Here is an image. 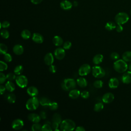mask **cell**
Returning a JSON list of instances; mask_svg holds the SVG:
<instances>
[{
    "label": "cell",
    "instance_id": "1",
    "mask_svg": "<svg viewBox=\"0 0 131 131\" xmlns=\"http://www.w3.org/2000/svg\"><path fill=\"white\" fill-rule=\"evenodd\" d=\"M114 70L118 73H123L126 71L128 65L126 61L123 59H118L114 62L113 64Z\"/></svg>",
    "mask_w": 131,
    "mask_h": 131
},
{
    "label": "cell",
    "instance_id": "2",
    "mask_svg": "<svg viewBox=\"0 0 131 131\" xmlns=\"http://www.w3.org/2000/svg\"><path fill=\"white\" fill-rule=\"evenodd\" d=\"M75 123L69 119L63 120L60 124V130L62 131H72L75 129Z\"/></svg>",
    "mask_w": 131,
    "mask_h": 131
},
{
    "label": "cell",
    "instance_id": "3",
    "mask_svg": "<svg viewBox=\"0 0 131 131\" xmlns=\"http://www.w3.org/2000/svg\"><path fill=\"white\" fill-rule=\"evenodd\" d=\"M77 82L74 79L67 78L63 80L61 82V86L62 89L66 91L71 90L76 88Z\"/></svg>",
    "mask_w": 131,
    "mask_h": 131
},
{
    "label": "cell",
    "instance_id": "4",
    "mask_svg": "<svg viewBox=\"0 0 131 131\" xmlns=\"http://www.w3.org/2000/svg\"><path fill=\"white\" fill-rule=\"evenodd\" d=\"M39 104V100L36 97H32L26 102V107L29 111H34L38 107Z\"/></svg>",
    "mask_w": 131,
    "mask_h": 131
},
{
    "label": "cell",
    "instance_id": "5",
    "mask_svg": "<svg viewBox=\"0 0 131 131\" xmlns=\"http://www.w3.org/2000/svg\"><path fill=\"white\" fill-rule=\"evenodd\" d=\"M129 20L128 15L125 12H119L116 14L115 17V20L117 24L123 25L126 23Z\"/></svg>",
    "mask_w": 131,
    "mask_h": 131
},
{
    "label": "cell",
    "instance_id": "6",
    "mask_svg": "<svg viewBox=\"0 0 131 131\" xmlns=\"http://www.w3.org/2000/svg\"><path fill=\"white\" fill-rule=\"evenodd\" d=\"M92 75L96 78H101L105 75L104 70L99 66H95L92 68Z\"/></svg>",
    "mask_w": 131,
    "mask_h": 131
},
{
    "label": "cell",
    "instance_id": "7",
    "mask_svg": "<svg viewBox=\"0 0 131 131\" xmlns=\"http://www.w3.org/2000/svg\"><path fill=\"white\" fill-rule=\"evenodd\" d=\"M15 81L17 85L21 88L26 87L28 83V80L27 77L23 75H19L17 76L16 77Z\"/></svg>",
    "mask_w": 131,
    "mask_h": 131
},
{
    "label": "cell",
    "instance_id": "8",
    "mask_svg": "<svg viewBox=\"0 0 131 131\" xmlns=\"http://www.w3.org/2000/svg\"><path fill=\"white\" fill-rule=\"evenodd\" d=\"M91 70L90 66L89 64L85 63L80 66L78 70V74L81 76H84L88 75Z\"/></svg>",
    "mask_w": 131,
    "mask_h": 131
},
{
    "label": "cell",
    "instance_id": "9",
    "mask_svg": "<svg viewBox=\"0 0 131 131\" xmlns=\"http://www.w3.org/2000/svg\"><path fill=\"white\" fill-rule=\"evenodd\" d=\"M54 56L55 58L58 60L62 59L66 55L65 50L62 48H56L54 52Z\"/></svg>",
    "mask_w": 131,
    "mask_h": 131
},
{
    "label": "cell",
    "instance_id": "10",
    "mask_svg": "<svg viewBox=\"0 0 131 131\" xmlns=\"http://www.w3.org/2000/svg\"><path fill=\"white\" fill-rule=\"evenodd\" d=\"M11 126L14 129L19 130L23 127L24 122L20 119H16L13 121Z\"/></svg>",
    "mask_w": 131,
    "mask_h": 131
},
{
    "label": "cell",
    "instance_id": "11",
    "mask_svg": "<svg viewBox=\"0 0 131 131\" xmlns=\"http://www.w3.org/2000/svg\"><path fill=\"white\" fill-rule=\"evenodd\" d=\"M114 99V95L113 93L108 92L104 94L102 96V101L105 103H110Z\"/></svg>",
    "mask_w": 131,
    "mask_h": 131
},
{
    "label": "cell",
    "instance_id": "12",
    "mask_svg": "<svg viewBox=\"0 0 131 131\" xmlns=\"http://www.w3.org/2000/svg\"><path fill=\"white\" fill-rule=\"evenodd\" d=\"M44 62L45 63L48 65V66H50L54 62V58L53 55L52 54V53H48L46 54V55L44 57Z\"/></svg>",
    "mask_w": 131,
    "mask_h": 131
},
{
    "label": "cell",
    "instance_id": "13",
    "mask_svg": "<svg viewBox=\"0 0 131 131\" xmlns=\"http://www.w3.org/2000/svg\"><path fill=\"white\" fill-rule=\"evenodd\" d=\"M121 79L123 83L129 84L131 83V71L125 72L122 76Z\"/></svg>",
    "mask_w": 131,
    "mask_h": 131
},
{
    "label": "cell",
    "instance_id": "14",
    "mask_svg": "<svg viewBox=\"0 0 131 131\" xmlns=\"http://www.w3.org/2000/svg\"><path fill=\"white\" fill-rule=\"evenodd\" d=\"M60 6L64 10H69L72 8L73 4L68 0H64L60 3Z\"/></svg>",
    "mask_w": 131,
    "mask_h": 131
},
{
    "label": "cell",
    "instance_id": "15",
    "mask_svg": "<svg viewBox=\"0 0 131 131\" xmlns=\"http://www.w3.org/2000/svg\"><path fill=\"white\" fill-rule=\"evenodd\" d=\"M28 118L30 121L32 122L33 123H39L41 118L40 115L37 114L31 113L28 115Z\"/></svg>",
    "mask_w": 131,
    "mask_h": 131
},
{
    "label": "cell",
    "instance_id": "16",
    "mask_svg": "<svg viewBox=\"0 0 131 131\" xmlns=\"http://www.w3.org/2000/svg\"><path fill=\"white\" fill-rule=\"evenodd\" d=\"M27 93L31 97H36L38 94V90L35 86H31L27 89Z\"/></svg>",
    "mask_w": 131,
    "mask_h": 131
},
{
    "label": "cell",
    "instance_id": "17",
    "mask_svg": "<svg viewBox=\"0 0 131 131\" xmlns=\"http://www.w3.org/2000/svg\"><path fill=\"white\" fill-rule=\"evenodd\" d=\"M32 40L37 43H41L43 41V37L38 33H34L32 36Z\"/></svg>",
    "mask_w": 131,
    "mask_h": 131
},
{
    "label": "cell",
    "instance_id": "18",
    "mask_svg": "<svg viewBox=\"0 0 131 131\" xmlns=\"http://www.w3.org/2000/svg\"><path fill=\"white\" fill-rule=\"evenodd\" d=\"M119 84V82L117 78L113 77L108 81V86L111 89H116Z\"/></svg>",
    "mask_w": 131,
    "mask_h": 131
},
{
    "label": "cell",
    "instance_id": "19",
    "mask_svg": "<svg viewBox=\"0 0 131 131\" xmlns=\"http://www.w3.org/2000/svg\"><path fill=\"white\" fill-rule=\"evenodd\" d=\"M24 51V49L23 47L19 44L15 45L13 48V51L14 53L17 55H21L23 53Z\"/></svg>",
    "mask_w": 131,
    "mask_h": 131
},
{
    "label": "cell",
    "instance_id": "20",
    "mask_svg": "<svg viewBox=\"0 0 131 131\" xmlns=\"http://www.w3.org/2000/svg\"><path fill=\"white\" fill-rule=\"evenodd\" d=\"M80 93H81L79 90L74 89L70 91L69 96L72 99H77L80 95Z\"/></svg>",
    "mask_w": 131,
    "mask_h": 131
},
{
    "label": "cell",
    "instance_id": "21",
    "mask_svg": "<svg viewBox=\"0 0 131 131\" xmlns=\"http://www.w3.org/2000/svg\"><path fill=\"white\" fill-rule=\"evenodd\" d=\"M103 59V56L102 54H98L95 55L93 58V62L95 64H99L102 62Z\"/></svg>",
    "mask_w": 131,
    "mask_h": 131
},
{
    "label": "cell",
    "instance_id": "22",
    "mask_svg": "<svg viewBox=\"0 0 131 131\" xmlns=\"http://www.w3.org/2000/svg\"><path fill=\"white\" fill-rule=\"evenodd\" d=\"M51 102L52 101L49 99L45 97H41L39 100L40 104H41V105L44 107H48V106L49 107Z\"/></svg>",
    "mask_w": 131,
    "mask_h": 131
},
{
    "label": "cell",
    "instance_id": "23",
    "mask_svg": "<svg viewBox=\"0 0 131 131\" xmlns=\"http://www.w3.org/2000/svg\"><path fill=\"white\" fill-rule=\"evenodd\" d=\"M77 84L81 88H85L86 86L88 84V82L86 79L84 77H79L78 78L77 80Z\"/></svg>",
    "mask_w": 131,
    "mask_h": 131
},
{
    "label": "cell",
    "instance_id": "24",
    "mask_svg": "<svg viewBox=\"0 0 131 131\" xmlns=\"http://www.w3.org/2000/svg\"><path fill=\"white\" fill-rule=\"evenodd\" d=\"M63 39L59 36H55L53 38V42L56 46H60L63 43Z\"/></svg>",
    "mask_w": 131,
    "mask_h": 131
},
{
    "label": "cell",
    "instance_id": "25",
    "mask_svg": "<svg viewBox=\"0 0 131 131\" xmlns=\"http://www.w3.org/2000/svg\"><path fill=\"white\" fill-rule=\"evenodd\" d=\"M5 87L6 90L10 92H12L13 91H14L15 90V86L14 84L11 81H8L6 84H5Z\"/></svg>",
    "mask_w": 131,
    "mask_h": 131
},
{
    "label": "cell",
    "instance_id": "26",
    "mask_svg": "<svg viewBox=\"0 0 131 131\" xmlns=\"http://www.w3.org/2000/svg\"><path fill=\"white\" fill-rule=\"evenodd\" d=\"M122 59L126 62L131 61V51H126L122 54Z\"/></svg>",
    "mask_w": 131,
    "mask_h": 131
},
{
    "label": "cell",
    "instance_id": "27",
    "mask_svg": "<svg viewBox=\"0 0 131 131\" xmlns=\"http://www.w3.org/2000/svg\"><path fill=\"white\" fill-rule=\"evenodd\" d=\"M6 99L10 103H14L16 101V96L13 93H10L6 96Z\"/></svg>",
    "mask_w": 131,
    "mask_h": 131
},
{
    "label": "cell",
    "instance_id": "28",
    "mask_svg": "<svg viewBox=\"0 0 131 131\" xmlns=\"http://www.w3.org/2000/svg\"><path fill=\"white\" fill-rule=\"evenodd\" d=\"M116 24L113 21L107 22L105 26V28L108 31L113 30L114 29H116Z\"/></svg>",
    "mask_w": 131,
    "mask_h": 131
},
{
    "label": "cell",
    "instance_id": "29",
    "mask_svg": "<svg viewBox=\"0 0 131 131\" xmlns=\"http://www.w3.org/2000/svg\"><path fill=\"white\" fill-rule=\"evenodd\" d=\"M21 36L24 39H28L31 36V32L27 29H25L21 32Z\"/></svg>",
    "mask_w": 131,
    "mask_h": 131
},
{
    "label": "cell",
    "instance_id": "30",
    "mask_svg": "<svg viewBox=\"0 0 131 131\" xmlns=\"http://www.w3.org/2000/svg\"><path fill=\"white\" fill-rule=\"evenodd\" d=\"M52 120H53V122L57 123L60 124L61 123V122H62L61 117L59 114L55 113L53 116Z\"/></svg>",
    "mask_w": 131,
    "mask_h": 131
},
{
    "label": "cell",
    "instance_id": "31",
    "mask_svg": "<svg viewBox=\"0 0 131 131\" xmlns=\"http://www.w3.org/2000/svg\"><path fill=\"white\" fill-rule=\"evenodd\" d=\"M23 67L21 65H18L14 68V73L17 75H19L23 73Z\"/></svg>",
    "mask_w": 131,
    "mask_h": 131
},
{
    "label": "cell",
    "instance_id": "32",
    "mask_svg": "<svg viewBox=\"0 0 131 131\" xmlns=\"http://www.w3.org/2000/svg\"><path fill=\"white\" fill-rule=\"evenodd\" d=\"M103 108V104L101 102H98L96 103L94 107V110L95 112H99L102 110Z\"/></svg>",
    "mask_w": 131,
    "mask_h": 131
},
{
    "label": "cell",
    "instance_id": "33",
    "mask_svg": "<svg viewBox=\"0 0 131 131\" xmlns=\"http://www.w3.org/2000/svg\"><path fill=\"white\" fill-rule=\"evenodd\" d=\"M8 48L6 45L4 43H1L0 44V53L1 54H5L7 53Z\"/></svg>",
    "mask_w": 131,
    "mask_h": 131
},
{
    "label": "cell",
    "instance_id": "34",
    "mask_svg": "<svg viewBox=\"0 0 131 131\" xmlns=\"http://www.w3.org/2000/svg\"><path fill=\"white\" fill-rule=\"evenodd\" d=\"M42 126L38 123H34L31 126V130L33 131L41 130Z\"/></svg>",
    "mask_w": 131,
    "mask_h": 131
},
{
    "label": "cell",
    "instance_id": "35",
    "mask_svg": "<svg viewBox=\"0 0 131 131\" xmlns=\"http://www.w3.org/2000/svg\"><path fill=\"white\" fill-rule=\"evenodd\" d=\"M1 35L3 38L7 39L9 37V32L6 29H3L1 31Z\"/></svg>",
    "mask_w": 131,
    "mask_h": 131
},
{
    "label": "cell",
    "instance_id": "36",
    "mask_svg": "<svg viewBox=\"0 0 131 131\" xmlns=\"http://www.w3.org/2000/svg\"><path fill=\"white\" fill-rule=\"evenodd\" d=\"M41 130L42 131H52V126H51L50 124L46 123L42 126Z\"/></svg>",
    "mask_w": 131,
    "mask_h": 131
},
{
    "label": "cell",
    "instance_id": "37",
    "mask_svg": "<svg viewBox=\"0 0 131 131\" xmlns=\"http://www.w3.org/2000/svg\"><path fill=\"white\" fill-rule=\"evenodd\" d=\"M103 82L100 80H97L95 81V82L93 83V85L95 88L97 89L101 88L103 86Z\"/></svg>",
    "mask_w": 131,
    "mask_h": 131
},
{
    "label": "cell",
    "instance_id": "38",
    "mask_svg": "<svg viewBox=\"0 0 131 131\" xmlns=\"http://www.w3.org/2000/svg\"><path fill=\"white\" fill-rule=\"evenodd\" d=\"M15 74L12 73H8L6 75V77H7V79L9 81H12L14 80V79H16V76H15Z\"/></svg>",
    "mask_w": 131,
    "mask_h": 131
},
{
    "label": "cell",
    "instance_id": "39",
    "mask_svg": "<svg viewBox=\"0 0 131 131\" xmlns=\"http://www.w3.org/2000/svg\"><path fill=\"white\" fill-rule=\"evenodd\" d=\"M7 68H8L7 64L3 61H0V71L2 72L4 71H5L7 69Z\"/></svg>",
    "mask_w": 131,
    "mask_h": 131
},
{
    "label": "cell",
    "instance_id": "40",
    "mask_svg": "<svg viewBox=\"0 0 131 131\" xmlns=\"http://www.w3.org/2000/svg\"><path fill=\"white\" fill-rule=\"evenodd\" d=\"M58 106V105L57 102H51V103H50V104L49 106V107L51 110L55 111V110L57 109Z\"/></svg>",
    "mask_w": 131,
    "mask_h": 131
},
{
    "label": "cell",
    "instance_id": "41",
    "mask_svg": "<svg viewBox=\"0 0 131 131\" xmlns=\"http://www.w3.org/2000/svg\"><path fill=\"white\" fill-rule=\"evenodd\" d=\"M4 59L6 62H10L12 60V57L9 53H6L4 55Z\"/></svg>",
    "mask_w": 131,
    "mask_h": 131
},
{
    "label": "cell",
    "instance_id": "42",
    "mask_svg": "<svg viewBox=\"0 0 131 131\" xmlns=\"http://www.w3.org/2000/svg\"><path fill=\"white\" fill-rule=\"evenodd\" d=\"M80 96L83 99H87L90 97V94L89 92L86 91H83L80 93Z\"/></svg>",
    "mask_w": 131,
    "mask_h": 131
},
{
    "label": "cell",
    "instance_id": "43",
    "mask_svg": "<svg viewBox=\"0 0 131 131\" xmlns=\"http://www.w3.org/2000/svg\"><path fill=\"white\" fill-rule=\"evenodd\" d=\"M71 46H72V43L69 41H67L63 43V48L64 50H68L71 48Z\"/></svg>",
    "mask_w": 131,
    "mask_h": 131
},
{
    "label": "cell",
    "instance_id": "44",
    "mask_svg": "<svg viewBox=\"0 0 131 131\" xmlns=\"http://www.w3.org/2000/svg\"><path fill=\"white\" fill-rule=\"evenodd\" d=\"M7 79L6 76L2 72L0 73V83L2 84L4 83Z\"/></svg>",
    "mask_w": 131,
    "mask_h": 131
},
{
    "label": "cell",
    "instance_id": "45",
    "mask_svg": "<svg viewBox=\"0 0 131 131\" xmlns=\"http://www.w3.org/2000/svg\"><path fill=\"white\" fill-rule=\"evenodd\" d=\"M110 56L113 60H118L119 58V55L117 52L112 53Z\"/></svg>",
    "mask_w": 131,
    "mask_h": 131
},
{
    "label": "cell",
    "instance_id": "46",
    "mask_svg": "<svg viewBox=\"0 0 131 131\" xmlns=\"http://www.w3.org/2000/svg\"><path fill=\"white\" fill-rule=\"evenodd\" d=\"M9 26H10V23L6 20L3 21L1 24V28H8Z\"/></svg>",
    "mask_w": 131,
    "mask_h": 131
},
{
    "label": "cell",
    "instance_id": "47",
    "mask_svg": "<svg viewBox=\"0 0 131 131\" xmlns=\"http://www.w3.org/2000/svg\"><path fill=\"white\" fill-rule=\"evenodd\" d=\"M49 71H50V72L51 73H55L56 72L57 68H56V67L55 66L53 65V64H51V65H50L49 66Z\"/></svg>",
    "mask_w": 131,
    "mask_h": 131
},
{
    "label": "cell",
    "instance_id": "48",
    "mask_svg": "<svg viewBox=\"0 0 131 131\" xmlns=\"http://www.w3.org/2000/svg\"><path fill=\"white\" fill-rule=\"evenodd\" d=\"M60 124L57 123H56V122H53L52 123V127L53 129H54L55 130H59V129H58V128L59 127V125Z\"/></svg>",
    "mask_w": 131,
    "mask_h": 131
},
{
    "label": "cell",
    "instance_id": "49",
    "mask_svg": "<svg viewBox=\"0 0 131 131\" xmlns=\"http://www.w3.org/2000/svg\"><path fill=\"white\" fill-rule=\"evenodd\" d=\"M123 30V28L122 26V25H119V24H117V25L116 26V30L117 32L120 33Z\"/></svg>",
    "mask_w": 131,
    "mask_h": 131
},
{
    "label": "cell",
    "instance_id": "50",
    "mask_svg": "<svg viewBox=\"0 0 131 131\" xmlns=\"http://www.w3.org/2000/svg\"><path fill=\"white\" fill-rule=\"evenodd\" d=\"M6 89V87L5 86H4L3 85H0V93H1V95H3V93H4V92H5Z\"/></svg>",
    "mask_w": 131,
    "mask_h": 131
},
{
    "label": "cell",
    "instance_id": "51",
    "mask_svg": "<svg viewBox=\"0 0 131 131\" xmlns=\"http://www.w3.org/2000/svg\"><path fill=\"white\" fill-rule=\"evenodd\" d=\"M41 117V118L42 119H45L47 117V114H46V113L45 112V111H41L40 113V115H39Z\"/></svg>",
    "mask_w": 131,
    "mask_h": 131
},
{
    "label": "cell",
    "instance_id": "52",
    "mask_svg": "<svg viewBox=\"0 0 131 131\" xmlns=\"http://www.w3.org/2000/svg\"><path fill=\"white\" fill-rule=\"evenodd\" d=\"M43 0H30L31 2L35 5H37L41 3Z\"/></svg>",
    "mask_w": 131,
    "mask_h": 131
},
{
    "label": "cell",
    "instance_id": "53",
    "mask_svg": "<svg viewBox=\"0 0 131 131\" xmlns=\"http://www.w3.org/2000/svg\"><path fill=\"white\" fill-rule=\"evenodd\" d=\"M75 130L76 131H85V128L83 126H79L76 127Z\"/></svg>",
    "mask_w": 131,
    "mask_h": 131
},
{
    "label": "cell",
    "instance_id": "54",
    "mask_svg": "<svg viewBox=\"0 0 131 131\" xmlns=\"http://www.w3.org/2000/svg\"><path fill=\"white\" fill-rule=\"evenodd\" d=\"M73 5H74V6H77V5H78V4H77V2H74V3H73Z\"/></svg>",
    "mask_w": 131,
    "mask_h": 131
},
{
    "label": "cell",
    "instance_id": "55",
    "mask_svg": "<svg viewBox=\"0 0 131 131\" xmlns=\"http://www.w3.org/2000/svg\"><path fill=\"white\" fill-rule=\"evenodd\" d=\"M128 68H129V71H131V61H130V63H129V67H128Z\"/></svg>",
    "mask_w": 131,
    "mask_h": 131
},
{
    "label": "cell",
    "instance_id": "56",
    "mask_svg": "<svg viewBox=\"0 0 131 131\" xmlns=\"http://www.w3.org/2000/svg\"><path fill=\"white\" fill-rule=\"evenodd\" d=\"M130 14H131V9H130Z\"/></svg>",
    "mask_w": 131,
    "mask_h": 131
}]
</instances>
